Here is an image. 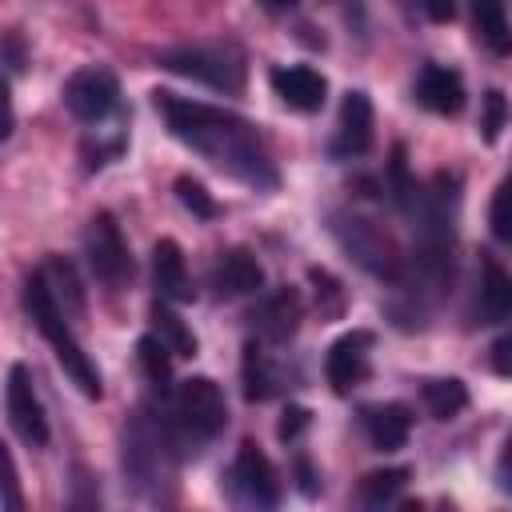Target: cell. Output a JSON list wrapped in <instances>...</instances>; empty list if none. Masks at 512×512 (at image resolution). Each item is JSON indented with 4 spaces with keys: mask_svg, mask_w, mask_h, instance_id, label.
<instances>
[{
    "mask_svg": "<svg viewBox=\"0 0 512 512\" xmlns=\"http://www.w3.org/2000/svg\"><path fill=\"white\" fill-rule=\"evenodd\" d=\"M364 436L376 452H396L404 448L408 432H412V416L404 404H376V408H364Z\"/></svg>",
    "mask_w": 512,
    "mask_h": 512,
    "instance_id": "17",
    "label": "cell"
},
{
    "mask_svg": "<svg viewBox=\"0 0 512 512\" xmlns=\"http://www.w3.org/2000/svg\"><path fill=\"white\" fill-rule=\"evenodd\" d=\"M24 312H28V320L36 324V332L48 340V348H52V356L60 360L64 376H68L88 400H100V392H104L100 368H96L92 356L84 352L80 336H76L72 324H68V308L52 296V288H48V280H44L40 272H32V276L24 280Z\"/></svg>",
    "mask_w": 512,
    "mask_h": 512,
    "instance_id": "2",
    "label": "cell"
},
{
    "mask_svg": "<svg viewBox=\"0 0 512 512\" xmlns=\"http://www.w3.org/2000/svg\"><path fill=\"white\" fill-rule=\"evenodd\" d=\"M176 196H180V204H184V208H192L196 216H204V220H208V216H216V200H212L196 180L180 176V180H176Z\"/></svg>",
    "mask_w": 512,
    "mask_h": 512,
    "instance_id": "28",
    "label": "cell"
},
{
    "mask_svg": "<svg viewBox=\"0 0 512 512\" xmlns=\"http://www.w3.org/2000/svg\"><path fill=\"white\" fill-rule=\"evenodd\" d=\"M160 64L176 76H188V80H200L208 88H220V92H240L244 88V52L236 44H180V48H164L160 52Z\"/></svg>",
    "mask_w": 512,
    "mask_h": 512,
    "instance_id": "5",
    "label": "cell"
},
{
    "mask_svg": "<svg viewBox=\"0 0 512 512\" xmlns=\"http://www.w3.org/2000/svg\"><path fill=\"white\" fill-rule=\"evenodd\" d=\"M264 284V268H260V260L252 256V252H244V248H232V252H224L216 264H212V288H216V296H248V292H256Z\"/></svg>",
    "mask_w": 512,
    "mask_h": 512,
    "instance_id": "16",
    "label": "cell"
},
{
    "mask_svg": "<svg viewBox=\"0 0 512 512\" xmlns=\"http://www.w3.org/2000/svg\"><path fill=\"white\" fill-rule=\"evenodd\" d=\"M152 104H156L164 128L184 148H192L212 168H220L224 176H232L256 192H272L280 184V172L272 164L264 136L244 116L216 108V104H204V100L176 96V92H152Z\"/></svg>",
    "mask_w": 512,
    "mask_h": 512,
    "instance_id": "1",
    "label": "cell"
},
{
    "mask_svg": "<svg viewBox=\"0 0 512 512\" xmlns=\"http://www.w3.org/2000/svg\"><path fill=\"white\" fill-rule=\"evenodd\" d=\"M444 512H452V508H444Z\"/></svg>",
    "mask_w": 512,
    "mask_h": 512,
    "instance_id": "34",
    "label": "cell"
},
{
    "mask_svg": "<svg viewBox=\"0 0 512 512\" xmlns=\"http://www.w3.org/2000/svg\"><path fill=\"white\" fill-rule=\"evenodd\" d=\"M488 220H492V236H496V240H512V220H508V180L496 184Z\"/></svg>",
    "mask_w": 512,
    "mask_h": 512,
    "instance_id": "29",
    "label": "cell"
},
{
    "mask_svg": "<svg viewBox=\"0 0 512 512\" xmlns=\"http://www.w3.org/2000/svg\"><path fill=\"white\" fill-rule=\"evenodd\" d=\"M152 324H156V340H160L172 356H196V336H192V328H188L176 312H168L164 304H156V308H152Z\"/></svg>",
    "mask_w": 512,
    "mask_h": 512,
    "instance_id": "21",
    "label": "cell"
},
{
    "mask_svg": "<svg viewBox=\"0 0 512 512\" xmlns=\"http://www.w3.org/2000/svg\"><path fill=\"white\" fill-rule=\"evenodd\" d=\"M272 92L292 108V112H316L324 104V76L308 64H288V68H272Z\"/></svg>",
    "mask_w": 512,
    "mask_h": 512,
    "instance_id": "13",
    "label": "cell"
},
{
    "mask_svg": "<svg viewBox=\"0 0 512 512\" xmlns=\"http://www.w3.org/2000/svg\"><path fill=\"white\" fill-rule=\"evenodd\" d=\"M508 312H512V280L496 260H488L480 296H476V316H480V324H500V320H508Z\"/></svg>",
    "mask_w": 512,
    "mask_h": 512,
    "instance_id": "19",
    "label": "cell"
},
{
    "mask_svg": "<svg viewBox=\"0 0 512 512\" xmlns=\"http://www.w3.org/2000/svg\"><path fill=\"white\" fill-rule=\"evenodd\" d=\"M368 348H372V332H348L340 336L328 356H324V376L332 384V392H352L364 376H368Z\"/></svg>",
    "mask_w": 512,
    "mask_h": 512,
    "instance_id": "12",
    "label": "cell"
},
{
    "mask_svg": "<svg viewBox=\"0 0 512 512\" xmlns=\"http://www.w3.org/2000/svg\"><path fill=\"white\" fill-rule=\"evenodd\" d=\"M84 260L92 268V276L100 284H124L132 276V256H128V240L120 232V224L112 220V212H96L84 228Z\"/></svg>",
    "mask_w": 512,
    "mask_h": 512,
    "instance_id": "8",
    "label": "cell"
},
{
    "mask_svg": "<svg viewBox=\"0 0 512 512\" xmlns=\"http://www.w3.org/2000/svg\"><path fill=\"white\" fill-rule=\"evenodd\" d=\"M272 392H276V376H272L264 352L256 344H248L244 348V396L248 400H268Z\"/></svg>",
    "mask_w": 512,
    "mask_h": 512,
    "instance_id": "24",
    "label": "cell"
},
{
    "mask_svg": "<svg viewBox=\"0 0 512 512\" xmlns=\"http://www.w3.org/2000/svg\"><path fill=\"white\" fill-rule=\"evenodd\" d=\"M152 280H156L160 300H172V304H188L192 300L188 264H184V252H180L176 240H156V248H152Z\"/></svg>",
    "mask_w": 512,
    "mask_h": 512,
    "instance_id": "15",
    "label": "cell"
},
{
    "mask_svg": "<svg viewBox=\"0 0 512 512\" xmlns=\"http://www.w3.org/2000/svg\"><path fill=\"white\" fill-rule=\"evenodd\" d=\"M176 440L168 432V420L160 424L152 412H136L124 428V468L136 488H156L168 480V464L176 456Z\"/></svg>",
    "mask_w": 512,
    "mask_h": 512,
    "instance_id": "6",
    "label": "cell"
},
{
    "mask_svg": "<svg viewBox=\"0 0 512 512\" xmlns=\"http://www.w3.org/2000/svg\"><path fill=\"white\" fill-rule=\"evenodd\" d=\"M372 148V100L368 92H344L340 116H336V136H332V156L352 160Z\"/></svg>",
    "mask_w": 512,
    "mask_h": 512,
    "instance_id": "11",
    "label": "cell"
},
{
    "mask_svg": "<svg viewBox=\"0 0 512 512\" xmlns=\"http://www.w3.org/2000/svg\"><path fill=\"white\" fill-rule=\"evenodd\" d=\"M4 408H8V420H12L16 436H20L28 448H44V444H48V416H44V404H40V396H36L32 372H28L24 364H12V368H8Z\"/></svg>",
    "mask_w": 512,
    "mask_h": 512,
    "instance_id": "10",
    "label": "cell"
},
{
    "mask_svg": "<svg viewBox=\"0 0 512 512\" xmlns=\"http://www.w3.org/2000/svg\"><path fill=\"white\" fill-rule=\"evenodd\" d=\"M328 228H332L336 244H340L364 272H372V276H380V280H392V284L400 280L404 256H400L396 240H392L380 224H372V220H364V216H356V212H332V216H328Z\"/></svg>",
    "mask_w": 512,
    "mask_h": 512,
    "instance_id": "4",
    "label": "cell"
},
{
    "mask_svg": "<svg viewBox=\"0 0 512 512\" xmlns=\"http://www.w3.org/2000/svg\"><path fill=\"white\" fill-rule=\"evenodd\" d=\"M252 320H256V328H260L264 340L280 344V340H288V336L296 332V324H300V296H296L292 288H280V292H272V296L256 308Z\"/></svg>",
    "mask_w": 512,
    "mask_h": 512,
    "instance_id": "18",
    "label": "cell"
},
{
    "mask_svg": "<svg viewBox=\"0 0 512 512\" xmlns=\"http://www.w3.org/2000/svg\"><path fill=\"white\" fill-rule=\"evenodd\" d=\"M420 400H424L432 420H452V416H460L468 408V388L456 376H440V380H424L420 384Z\"/></svg>",
    "mask_w": 512,
    "mask_h": 512,
    "instance_id": "20",
    "label": "cell"
},
{
    "mask_svg": "<svg viewBox=\"0 0 512 512\" xmlns=\"http://www.w3.org/2000/svg\"><path fill=\"white\" fill-rule=\"evenodd\" d=\"M304 424H308V412H304V408H288V412H284V420H280V436H284V440H292Z\"/></svg>",
    "mask_w": 512,
    "mask_h": 512,
    "instance_id": "31",
    "label": "cell"
},
{
    "mask_svg": "<svg viewBox=\"0 0 512 512\" xmlns=\"http://www.w3.org/2000/svg\"><path fill=\"white\" fill-rule=\"evenodd\" d=\"M492 352H496V372L504 376V372H508V340H496V348H492Z\"/></svg>",
    "mask_w": 512,
    "mask_h": 512,
    "instance_id": "32",
    "label": "cell"
},
{
    "mask_svg": "<svg viewBox=\"0 0 512 512\" xmlns=\"http://www.w3.org/2000/svg\"><path fill=\"white\" fill-rule=\"evenodd\" d=\"M136 356H140V368H144V376L160 388V384H168V348L156 340V336H144L140 344H136Z\"/></svg>",
    "mask_w": 512,
    "mask_h": 512,
    "instance_id": "26",
    "label": "cell"
},
{
    "mask_svg": "<svg viewBox=\"0 0 512 512\" xmlns=\"http://www.w3.org/2000/svg\"><path fill=\"white\" fill-rule=\"evenodd\" d=\"M400 512H424V508H420V504H404Z\"/></svg>",
    "mask_w": 512,
    "mask_h": 512,
    "instance_id": "33",
    "label": "cell"
},
{
    "mask_svg": "<svg viewBox=\"0 0 512 512\" xmlns=\"http://www.w3.org/2000/svg\"><path fill=\"white\" fill-rule=\"evenodd\" d=\"M404 480H408L404 468H388V472L364 476V480H360V500H364V508H368V512H380V508L404 488Z\"/></svg>",
    "mask_w": 512,
    "mask_h": 512,
    "instance_id": "23",
    "label": "cell"
},
{
    "mask_svg": "<svg viewBox=\"0 0 512 512\" xmlns=\"http://www.w3.org/2000/svg\"><path fill=\"white\" fill-rule=\"evenodd\" d=\"M416 100L436 116H456L464 108V80L456 68L424 64L416 76Z\"/></svg>",
    "mask_w": 512,
    "mask_h": 512,
    "instance_id": "14",
    "label": "cell"
},
{
    "mask_svg": "<svg viewBox=\"0 0 512 512\" xmlns=\"http://www.w3.org/2000/svg\"><path fill=\"white\" fill-rule=\"evenodd\" d=\"M484 112H480V136H484V144H496L500 140V132H504V120H508V104H504V92H484Z\"/></svg>",
    "mask_w": 512,
    "mask_h": 512,
    "instance_id": "27",
    "label": "cell"
},
{
    "mask_svg": "<svg viewBox=\"0 0 512 512\" xmlns=\"http://www.w3.org/2000/svg\"><path fill=\"white\" fill-rule=\"evenodd\" d=\"M12 124H16V112H12V92H8V80L0 76V144L12 136Z\"/></svg>",
    "mask_w": 512,
    "mask_h": 512,
    "instance_id": "30",
    "label": "cell"
},
{
    "mask_svg": "<svg viewBox=\"0 0 512 512\" xmlns=\"http://www.w3.org/2000/svg\"><path fill=\"white\" fill-rule=\"evenodd\" d=\"M64 104H68V112H72L76 120L100 124V120H108V116L116 112V104H120V84H116V76H112L108 68H80V72H72L68 84H64Z\"/></svg>",
    "mask_w": 512,
    "mask_h": 512,
    "instance_id": "9",
    "label": "cell"
},
{
    "mask_svg": "<svg viewBox=\"0 0 512 512\" xmlns=\"http://www.w3.org/2000/svg\"><path fill=\"white\" fill-rule=\"evenodd\" d=\"M476 36L492 56L508 52V16L500 4H480L476 8Z\"/></svg>",
    "mask_w": 512,
    "mask_h": 512,
    "instance_id": "22",
    "label": "cell"
},
{
    "mask_svg": "<svg viewBox=\"0 0 512 512\" xmlns=\"http://www.w3.org/2000/svg\"><path fill=\"white\" fill-rule=\"evenodd\" d=\"M228 424V404L224 392L212 376H188L180 380V388L172 392V412H168V432L176 440L180 452H196L204 444H212Z\"/></svg>",
    "mask_w": 512,
    "mask_h": 512,
    "instance_id": "3",
    "label": "cell"
},
{
    "mask_svg": "<svg viewBox=\"0 0 512 512\" xmlns=\"http://www.w3.org/2000/svg\"><path fill=\"white\" fill-rule=\"evenodd\" d=\"M224 488L240 512H276L280 504V476L256 444H240L236 460L228 464Z\"/></svg>",
    "mask_w": 512,
    "mask_h": 512,
    "instance_id": "7",
    "label": "cell"
},
{
    "mask_svg": "<svg viewBox=\"0 0 512 512\" xmlns=\"http://www.w3.org/2000/svg\"><path fill=\"white\" fill-rule=\"evenodd\" d=\"M0 512H28L24 508V484L16 472V460L8 452V444L0 440Z\"/></svg>",
    "mask_w": 512,
    "mask_h": 512,
    "instance_id": "25",
    "label": "cell"
}]
</instances>
